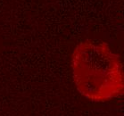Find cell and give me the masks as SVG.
<instances>
[{"mask_svg": "<svg viewBox=\"0 0 124 116\" xmlns=\"http://www.w3.org/2000/svg\"><path fill=\"white\" fill-rule=\"evenodd\" d=\"M77 89L94 102H104L123 94L122 62L104 42L87 40L77 46L71 58Z\"/></svg>", "mask_w": 124, "mask_h": 116, "instance_id": "obj_1", "label": "cell"}]
</instances>
